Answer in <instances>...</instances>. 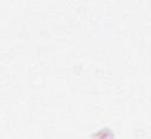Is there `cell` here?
Returning <instances> with one entry per match:
<instances>
[{"label":"cell","instance_id":"cell-1","mask_svg":"<svg viewBox=\"0 0 151 139\" xmlns=\"http://www.w3.org/2000/svg\"><path fill=\"white\" fill-rule=\"evenodd\" d=\"M114 135L109 128H101L92 134V139H113Z\"/></svg>","mask_w":151,"mask_h":139}]
</instances>
